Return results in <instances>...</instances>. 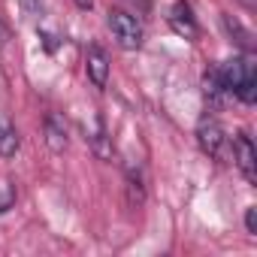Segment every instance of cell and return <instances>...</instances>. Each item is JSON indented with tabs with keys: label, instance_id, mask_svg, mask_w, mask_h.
Here are the masks:
<instances>
[{
	"label": "cell",
	"instance_id": "cell-1",
	"mask_svg": "<svg viewBox=\"0 0 257 257\" xmlns=\"http://www.w3.org/2000/svg\"><path fill=\"white\" fill-rule=\"evenodd\" d=\"M215 76H218L221 88L227 94L239 97L242 103H254L257 100V73H254V61L248 55L224 61L221 67H215Z\"/></svg>",
	"mask_w": 257,
	"mask_h": 257
},
{
	"label": "cell",
	"instance_id": "cell-2",
	"mask_svg": "<svg viewBox=\"0 0 257 257\" xmlns=\"http://www.w3.org/2000/svg\"><path fill=\"white\" fill-rule=\"evenodd\" d=\"M109 31H112V37H115V43L121 49H140L143 37H146L140 19L131 16V13H124V10H112L109 13Z\"/></svg>",
	"mask_w": 257,
	"mask_h": 257
},
{
	"label": "cell",
	"instance_id": "cell-3",
	"mask_svg": "<svg viewBox=\"0 0 257 257\" xmlns=\"http://www.w3.org/2000/svg\"><path fill=\"white\" fill-rule=\"evenodd\" d=\"M197 146L203 149V155H209V158H224L227 155V134H224V127H221V121L218 118H200V124H197Z\"/></svg>",
	"mask_w": 257,
	"mask_h": 257
},
{
	"label": "cell",
	"instance_id": "cell-4",
	"mask_svg": "<svg viewBox=\"0 0 257 257\" xmlns=\"http://www.w3.org/2000/svg\"><path fill=\"white\" fill-rule=\"evenodd\" d=\"M233 164L239 167V173L254 182L257 179V152H254V143L248 134H236L233 137Z\"/></svg>",
	"mask_w": 257,
	"mask_h": 257
},
{
	"label": "cell",
	"instance_id": "cell-5",
	"mask_svg": "<svg viewBox=\"0 0 257 257\" xmlns=\"http://www.w3.org/2000/svg\"><path fill=\"white\" fill-rule=\"evenodd\" d=\"M85 73H88L94 88H106L109 85V55L100 46H88V52H85Z\"/></svg>",
	"mask_w": 257,
	"mask_h": 257
},
{
	"label": "cell",
	"instance_id": "cell-6",
	"mask_svg": "<svg viewBox=\"0 0 257 257\" xmlns=\"http://www.w3.org/2000/svg\"><path fill=\"white\" fill-rule=\"evenodd\" d=\"M43 131H46V146L55 152V155H61L64 149H67V121H64V115H58V112H52V115H46V124H43Z\"/></svg>",
	"mask_w": 257,
	"mask_h": 257
},
{
	"label": "cell",
	"instance_id": "cell-7",
	"mask_svg": "<svg viewBox=\"0 0 257 257\" xmlns=\"http://www.w3.org/2000/svg\"><path fill=\"white\" fill-rule=\"evenodd\" d=\"M170 25H173V31H176L179 37H185V40H194V37H197V22H194L191 7L185 4V0L173 4V10H170Z\"/></svg>",
	"mask_w": 257,
	"mask_h": 257
},
{
	"label": "cell",
	"instance_id": "cell-8",
	"mask_svg": "<svg viewBox=\"0 0 257 257\" xmlns=\"http://www.w3.org/2000/svg\"><path fill=\"white\" fill-rule=\"evenodd\" d=\"M19 146H22V140H19L16 124L0 121V158H16Z\"/></svg>",
	"mask_w": 257,
	"mask_h": 257
},
{
	"label": "cell",
	"instance_id": "cell-9",
	"mask_svg": "<svg viewBox=\"0 0 257 257\" xmlns=\"http://www.w3.org/2000/svg\"><path fill=\"white\" fill-rule=\"evenodd\" d=\"M224 31H227V34H230V37H233V40H236L242 49H245V52H251V49H254V43H251V40H254V37H251V31H245V28H242L236 19L224 16Z\"/></svg>",
	"mask_w": 257,
	"mask_h": 257
},
{
	"label": "cell",
	"instance_id": "cell-10",
	"mask_svg": "<svg viewBox=\"0 0 257 257\" xmlns=\"http://www.w3.org/2000/svg\"><path fill=\"white\" fill-rule=\"evenodd\" d=\"M127 200H131V206H143V200H146V188H143V179L140 176H134V173H127Z\"/></svg>",
	"mask_w": 257,
	"mask_h": 257
},
{
	"label": "cell",
	"instance_id": "cell-11",
	"mask_svg": "<svg viewBox=\"0 0 257 257\" xmlns=\"http://www.w3.org/2000/svg\"><path fill=\"white\" fill-rule=\"evenodd\" d=\"M91 146H94L97 158H112V146L106 143V134H103V127H100V124H97V134L91 137Z\"/></svg>",
	"mask_w": 257,
	"mask_h": 257
},
{
	"label": "cell",
	"instance_id": "cell-12",
	"mask_svg": "<svg viewBox=\"0 0 257 257\" xmlns=\"http://www.w3.org/2000/svg\"><path fill=\"white\" fill-rule=\"evenodd\" d=\"M13 203H16V185L7 182V179H0V212H7Z\"/></svg>",
	"mask_w": 257,
	"mask_h": 257
},
{
	"label": "cell",
	"instance_id": "cell-13",
	"mask_svg": "<svg viewBox=\"0 0 257 257\" xmlns=\"http://www.w3.org/2000/svg\"><path fill=\"white\" fill-rule=\"evenodd\" d=\"M19 4L28 19H43V13H46V0H19Z\"/></svg>",
	"mask_w": 257,
	"mask_h": 257
},
{
	"label": "cell",
	"instance_id": "cell-14",
	"mask_svg": "<svg viewBox=\"0 0 257 257\" xmlns=\"http://www.w3.org/2000/svg\"><path fill=\"white\" fill-rule=\"evenodd\" d=\"M245 227H248V233H251V236L257 233V209H254V206L245 212Z\"/></svg>",
	"mask_w": 257,
	"mask_h": 257
},
{
	"label": "cell",
	"instance_id": "cell-15",
	"mask_svg": "<svg viewBox=\"0 0 257 257\" xmlns=\"http://www.w3.org/2000/svg\"><path fill=\"white\" fill-rule=\"evenodd\" d=\"M7 40H10V28L4 25V19H0V46H7Z\"/></svg>",
	"mask_w": 257,
	"mask_h": 257
},
{
	"label": "cell",
	"instance_id": "cell-16",
	"mask_svg": "<svg viewBox=\"0 0 257 257\" xmlns=\"http://www.w3.org/2000/svg\"><path fill=\"white\" fill-rule=\"evenodd\" d=\"M79 10H94V0H73Z\"/></svg>",
	"mask_w": 257,
	"mask_h": 257
},
{
	"label": "cell",
	"instance_id": "cell-17",
	"mask_svg": "<svg viewBox=\"0 0 257 257\" xmlns=\"http://www.w3.org/2000/svg\"><path fill=\"white\" fill-rule=\"evenodd\" d=\"M242 4H245L248 10H254V4H257V0H242Z\"/></svg>",
	"mask_w": 257,
	"mask_h": 257
}]
</instances>
